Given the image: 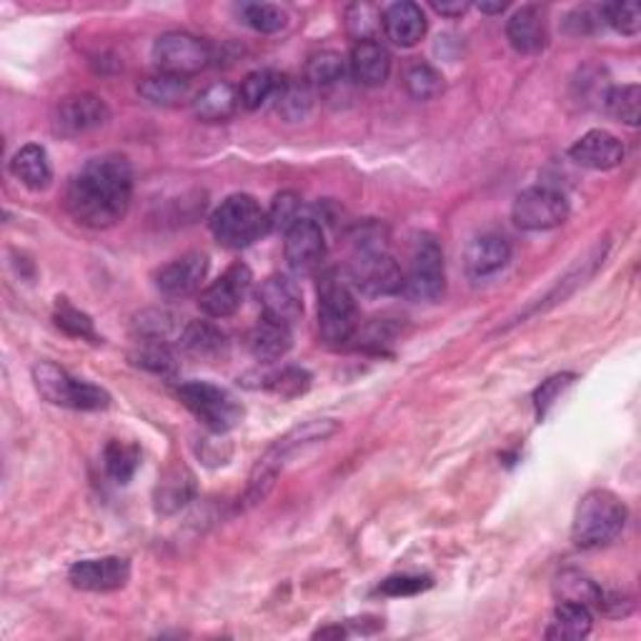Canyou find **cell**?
I'll return each mask as SVG.
<instances>
[{
	"label": "cell",
	"mask_w": 641,
	"mask_h": 641,
	"mask_svg": "<svg viewBox=\"0 0 641 641\" xmlns=\"http://www.w3.org/2000/svg\"><path fill=\"white\" fill-rule=\"evenodd\" d=\"M153 61L161 73L188 78L209 68L213 61V48L209 46V40L191 36V33L171 30L163 33L153 43Z\"/></svg>",
	"instance_id": "cell-9"
},
{
	"label": "cell",
	"mask_w": 641,
	"mask_h": 641,
	"mask_svg": "<svg viewBox=\"0 0 641 641\" xmlns=\"http://www.w3.org/2000/svg\"><path fill=\"white\" fill-rule=\"evenodd\" d=\"M351 278L368 296L404 293V271L386 251L379 234H361L359 251L351 261Z\"/></svg>",
	"instance_id": "cell-4"
},
{
	"label": "cell",
	"mask_w": 641,
	"mask_h": 641,
	"mask_svg": "<svg viewBox=\"0 0 641 641\" xmlns=\"http://www.w3.org/2000/svg\"><path fill=\"white\" fill-rule=\"evenodd\" d=\"M134 199V168L126 155L90 159L65 191V209L80 226L111 228L123 221Z\"/></svg>",
	"instance_id": "cell-1"
},
{
	"label": "cell",
	"mask_w": 641,
	"mask_h": 641,
	"mask_svg": "<svg viewBox=\"0 0 641 641\" xmlns=\"http://www.w3.org/2000/svg\"><path fill=\"white\" fill-rule=\"evenodd\" d=\"M261 386L263 389L274 391L276 397H281V399H296V397H301V393L309 391L311 374L306 372V368L286 366V368H281V372L263 376Z\"/></svg>",
	"instance_id": "cell-36"
},
{
	"label": "cell",
	"mask_w": 641,
	"mask_h": 641,
	"mask_svg": "<svg viewBox=\"0 0 641 641\" xmlns=\"http://www.w3.org/2000/svg\"><path fill=\"white\" fill-rule=\"evenodd\" d=\"M604 105L614 118L627 123V126H637L641 111V90L637 84L609 88L604 96Z\"/></svg>",
	"instance_id": "cell-34"
},
{
	"label": "cell",
	"mask_w": 641,
	"mask_h": 641,
	"mask_svg": "<svg viewBox=\"0 0 641 641\" xmlns=\"http://www.w3.org/2000/svg\"><path fill=\"white\" fill-rule=\"evenodd\" d=\"M556 596L558 602H574V604L589 606V609H599V606H602L604 591L599 589L589 577H583L581 571L569 569L558 574Z\"/></svg>",
	"instance_id": "cell-29"
},
{
	"label": "cell",
	"mask_w": 641,
	"mask_h": 641,
	"mask_svg": "<svg viewBox=\"0 0 641 641\" xmlns=\"http://www.w3.org/2000/svg\"><path fill=\"white\" fill-rule=\"evenodd\" d=\"M180 347L199 359H218L226 353V336L209 320H193L180 331Z\"/></svg>",
	"instance_id": "cell-27"
},
{
	"label": "cell",
	"mask_w": 641,
	"mask_h": 641,
	"mask_svg": "<svg viewBox=\"0 0 641 641\" xmlns=\"http://www.w3.org/2000/svg\"><path fill=\"white\" fill-rule=\"evenodd\" d=\"M359 331V311L349 286L336 271L320 276L318 284V334L328 347H347Z\"/></svg>",
	"instance_id": "cell-5"
},
{
	"label": "cell",
	"mask_w": 641,
	"mask_h": 641,
	"mask_svg": "<svg viewBox=\"0 0 641 641\" xmlns=\"http://www.w3.org/2000/svg\"><path fill=\"white\" fill-rule=\"evenodd\" d=\"M251 268L246 263H234L218 281H213L209 289L201 291L199 306L205 316L228 318L234 316L251 289Z\"/></svg>",
	"instance_id": "cell-12"
},
{
	"label": "cell",
	"mask_w": 641,
	"mask_h": 641,
	"mask_svg": "<svg viewBox=\"0 0 641 641\" xmlns=\"http://www.w3.org/2000/svg\"><path fill=\"white\" fill-rule=\"evenodd\" d=\"M241 105L238 90L231 84H211L203 88L193 101V113L205 123H224L234 116Z\"/></svg>",
	"instance_id": "cell-25"
},
{
	"label": "cell",
	"mask_w": 641,
	"mask_h": 641,
	"mask_svg": "<svg viewBox=\"0 0 641 641\" xmlns=\"http://www.w3.org/2000/svg\"><path fill=\"white\" fill-rule=\"evenodd\" d=\"M431 587L429 577H411V574H401V577H389L381 581L379 594L384 596H416Z\"/></svg>",
	"instance_id": "cell-45"
},
{
	"label": "cell",
	"mask_w": 641,
	"mask_h": 641,
	"mask_svg": "<svg viewBox=\"0 0 641 641\" xmlns=\"http://www.w3.org/2000/svg\"><path fill=\"white\" fill-rule=\"evenodd\" d=\"M343 76H347V65H343L341 55L334 51H320L311 55L306 63V84L311 88L336 86L339 80H343Z\"/></svg>",
	"instance_id": "cell-33"
},
{
	"label": "cell",
	"mask_w": 641,
	"mask_h": 641,
	"mask_svg": "<svg viewBox=\"0 0 641 641\" xmlns=\"http://www.w3.org/2000/svg\"><path fill=\"white\" fill-rule=\"evenodd\" d=\"M134 328L141 341H163L166 343V339L171 334H174V328H176V318L171 316L168 311L148 309V311H143V314L136 316Z\"/></svg>",
	"instance_id": "cell-39"
},
{
	"label": "cell",
	"mask_w": 641,
	"mask_h": 641,
	"mask_svg": "<svg viewBox=\"0 0 641 641\" xmlns=\"http://www.w3.org/2000/svg\"><path fill=\"white\" fill-rule=\"evenodd\" d=\"M349 63L353 80L364 88L384 86L391 76V53L379 40H361L353 46Z\"/></svg>",
	"instance_id": "cell-19"
},
{
	"label": "cell",
	"mask_w": 641,
	"mask_h": 641,
	"mask_svg": "<svg viewBox=\"0 0 641 641\" xmlns=\"http://www.w3.org/2000/svg\"><path fill=\"white\" fill-rule=\"evenodd\" d=\"M211 231L226 249H246L271 231L268 213L249 193H236L213 211Z\"/></svg>",
	"instance_id": "cell-3"
},
{
	"label": "cell",
	"mask_w": 641,
	"mask_h": 641,
	"mask_svg": "<svg viewBox=\"0 0 641 641\" xmlns=\"http://www.w3.org/2000/svg\"><path fill=\"white\" fill-rule=\"evenodd\" d=\"M381 28L391 43L401 48L416 46L426 36V15L416 3H393L381 13Z\"/></svg>",
	"instance_id": "cell-21"
},
{
	"label": "cell",
	"mask_w": 641,
	"mask_h": 641,
	"mask_svg": "<svg viewBox=\"0 0 641 641\" xmlns=\"http://www.w3.org/2000/svg\"><path fill=\"white\" fill-rule=\"evenodd\" d=\"M33 381H36L40 397L55 406L101 411L111 404L109 391L90 381L76 379V376H71L65 368L51 364V361H40V364L33 366Z\"/></svg>",
	"instance_id": "cell-6"
},
{
	"label": "cell",
	"mask_w": 641,
	"mask_h": 641,
	"mask_svg": "<svg viewBox=\"0 0 641 641\" xmlns=\"http://www.w3.org/2000/svg\"><path fill=\"white\" fill-rule=\"evenodd\" d=\"M627 524V506L606 489H594L583 494L574 514L571 541L579 549H599L612 544Z\"/></svg>",
	"instance_id": "cell-2"
},
{
	"label": "cell",
	"mask_w": 641,
	"mask_h": 641,
	"mask_svg": "<svg viewBox=\"0 0 641 641\" xmlns=\"http://www.w3.org/2000/svg\"><path fill=\"white\" fill-rule=\"evenodd\" d=\"M11 174L21 180L23 186H28L30 191H46L53 180V168L48 161V153L43 146L28 143L23 146L11 161Z\"/></svg>",
	"instance_id": "cell-23"
},
{
	"label": "cell",
	"mask_w": 641,
	"mask_h": 641,
	"mask_svg": "<svg viewBox=\"0 0 641 641\" xmlns=\"http://www.w3.org/2000/svg\"><path fill=\"white\" fill-rule=\"evenodd\" d=\"M311 103H314V96H311V86L306 80H303V84H291V80H286L281 93L276 98L278 113L289 123L306 118Z\"/></svg>",
	"instance_id": "cell-35"
},
{
	"label": "cell",
	"mask_w": 641,
	"mask_h": 641,
	"mask_svg": "<svg viewBox=\"0 0 641 641\" xmlns=\"http://www.w3.org/2000/svg\"><path fill=\"white\" fill-rule=\"evenodd\" d=\"M606 23L621 36H637L641 28V11L637 3H609L602 8Z\"/></svg>",
	"instance_id": "cell-42"
},
{
	"label": "cell",
	"mask_w": 641,
	"mask_h": 641,
	"mask_svg": "<svg viewBox=\"0 0 641 641\" xmlns=\"http://www.w3.org/2000/svg\"><path fill=\"white\" fill-rule=\"evenodd\" d=\"M512 218L521 231H552L566 224L569 203L556 188L531 186L516 196Z\"/></svg>",
	"instance_id": "cell-10"
},
{
	"label": "cell",
	"mask_w": 641,
	"mask_h": 641,
	"mask_svg": "<svg viewBox=\"0 0 641 641\" xmlns=\"http://www.w3.org/2000/svg\"><path fill=\"white\" fill-rule=\"evenodd\" d=\"M138 93L153 105H176L188 96V80L168 76V73H159V76L146 78L143 84L138 86Z\"/></svg>",
	"instance_id": "cell-31"
},
{
	"label": "cell",
	"mask_w": 641,
	"mask_h": 641,
	"mask_svg": "<svg viewBox=\"0 0 641 641\" xmlns=\"http://www.w3.org/2000/svg\"><path fill=\"white\" fill-rule=\"evenodd\" d=\"M343 634H347V631H343L341 627H336V629H320V631H316V639H328V637L341 639Z\"/></svg>",
	"instance_id": "cell-48"
},
{
	"label": "cell",
	"mask_w": 641,
	"mask_h": 641,
	"mask_svg": "<svg viewBox=\"0 0 641 641\" xmlns=\"http://www.w3.org/2000/svg\"><path fill=\"white\" fill-rule=\"evenodd\" d=\"M591 609L583 604L574 602H558L554 609V621L549 624L546 637L549 639H564V641H577L589 637L591 631Z\"/></svg>",
	"instance_id": "cell-26"
},
{
	"label": "cell",
	"mask_w": 641,
	"mask_h": 641,
	"mask_svg": "<svg viewBox=\"0 0 641 641\" xmlns=\"http://www.w3.org/2000/svg\"><path fill=\"white\" fill-rule=\"evenodd\" d=\"M55 324H59V328H63L65 334L73 336V339H86L90 343H98L93 320H90V316L84 314V311L71 306L65 299H59V303H55Z\"/></svg>",
	"instance_id": "cell-38"
},
{
	"label": "cell",
	"mask_w": 641,
	"mask_h": 641,
	"mask_svg": "<svg viewBox=\"0 0 641 641\" xmlns=\"http://www.w3.org/2000/svg\"><path fill=\"white\" fill-rule=\"evenodd\" d=\"M301 218V196L293 191L278 193L268 211V226L271 231H289V228Z\"/></svg>",
	"instance_id": "cell-41"
},
{
	"label": "cell",
	"mask_w": 641,
	"mask_h": 641,
	"mask_svg": "<svg viewBox=\"0 0 641 641\" xmlns=\"http://www.w3.org/2000/svg\"><path fill=\"white\" fill-rule=\"evenodd\" d=\"M291 347H293L291 328L276 324V320L261 318L249 334V351L253 353V359L266 361V364L284 359L286 353L291 351Z\"/></svg>",
	"instance_id": "cell-24"
},
{
	"label": "cell",
	"mask_w": 641,
	"mask_h": 641,
	"mask_svg": "<svg viewBox=\"0 0 641 641\" xmlns=\"http://www.w3.org/2000/svg\"><path fill=\"white\" fill-rule=\"evenodd\" d=\"M243 23L259 33H278L286 28V13L278 5L268 3H249L241 8Z\"/></svg>",
	"instance_id": "cell-40"
},
{
	"label": "cell",
	"mask_w": 641,
	"mask_h": 641,
	"mask_svg": "<svg viewBox=\"0 0 641 641\" xmlns=\"http://www.w3.org/2000/svg\"><path fill=\"white\" fill-rule=\"evenodd\" d=\"M508 261H512V246H508L506 238L483 234L468 243L464 256L466 276L474 278V281H487V278L497 276L499 271H504Z\"/></svg>",
	"instance_id": "cell-17"
},
{
	"label": "cell",
	"mask_w": 641,
	"mask_h": 641,
	"mask_svg": "<svg viewBox=\"0 0 641 641\" xmlns=\"http://www.w3.org/2000/svg\"><path fill=\"white\" fill-rule=\"evenodd\" d=\"M209 274V256L199 251L184 253V256L166 263L155 276V286L166 299H186L196 293Z\"/></svg>",
	"instance_id": "cell-15"
},
{
	"label": "cell",
	"mask_w": 641,
	"mask_h": 641,
	"mask_svg": "<svg viewBox=\"0 0 641 641\" xmlns=\"http://www.w3.org/2000/svg\"><path fill=\"white\" fill-rule=\"evenodd\" d=\"M447 289L443 251L431 234L416 236L411 249L409 274L404 276V293L411 301H439Z\"/></svg>",
	"instance_id": "cell-8"
},
{
	"label": "cell",
	"mask_w": 641,
	"mask_h": 641,
	"mask_svg": "<svg viewBox=\"0 0 641 641\" xmlns=\"http://www.w3.org/2000/svg\"><path fill=\"white\" fill-rule=\"evenodd\" d=\"M571 161L579 163L583 168L591 171H612L616 166H621L624 161V146L619 138L609 130H589L583 134L577 143L571 146Z\"/></svg>",
	"instance_id": "cell-18"
},
{
	"label": "cell",
	"mask_w": 641,
	"mask_h": 641,
	"mask_svg": "<svg viewBox=\"0 0 641 641\" xmlns=\"http://www.w3.org/2000/svg\"><path fill=\"white\" fill-rule=\"evenodd\" d=\"M134 361L141 368H146V372L159 376H176L178 372L174 351L163 341H141V349L134 353Z\"/></svg>",
	"instance_id": "cell-37"
},
{
	"label": "cell",
	"mask_w": 641,
	"mask_h": 641,
	"mask_svg": "<svg viewBox=\"0 0 641 641\" xmlns=\"http://www.w3.org/2000/svg\"><path fill=\"white\" fill-rule=\"evenodd\" d=\"M404 86L416 101H431L443 90V78L433 65L416 61L404 71Z\"/></svg>",
	"instance_id": "cell-32"
},
{
	"label": "cell",
	"mask_w": 641,
	"mask_h": 641,
	"mask_svg": "<svg viewBox=\"0 0 641 641\" xmlns=\"http://www.w3.org/2000/svg\"><path fill=\"white\" fill-rule=\"evenodd\" d=\"M178 399L211 431L226 433L243 418V406L231 391L209 381H188L178 386Z\"/></svg>",
	"instance_id": "cell-7"
},
{
	"label": "cell",
	"mask_w": 641,
	"mask_h": 641,
	"mask_svg": "<svg viewBox=\"0 0 641 641\" xmlns=\"http://www.w3.org/2000/svg\"><path fill=\"white\" fill-rule=\"evenodd\" d=\"M571 381H574V374H558L539 386V391L533 393V404H537L539 418L546 416V411L556 404V399L562 397L564 389H569Z\"/></svg>",
	"instance_id": "cell-44"
},
{
	"label": "cell",
	"mask_w": 641,
	"mask_h": 641,
	"mask_svg": "<svg viewBox=\"0 0 641 641\" xmlns=\"http://www.w3.org/2000/svg\"><path fill=\"white\" fill-rule=\"evenodd\" d=\"M130 579V564L123 556L84 558L68 571V581L80 591H116Z\"/></svg>",
	"instance_id": "cell-14"
},
{
	"label": "cell",
	"mask_w": 641,
	"mask_h": 641,
	"mask_svg": "<svg viewBox=\"0 0 641 641\" xmlns=\"http://www.w3.org/2000/svg\"><path fill=\"white\" fill-rule=\"evenodd\" d=\"M349 30L361 40H376V30H381V13L372 5H351L349 8Z\"/></svg>",
	"instance_id": "cell-43"
},
{
	"label": "cell",
	"mask_w": 641,
	"mask_h": 641,
	"mask_svg": "<svg viewBox=\"0 0 641 641\" xmlns=\"http://www.w3.org/2000/svg\"><path fill=\"white\" fill-rule=\"evenodd\" d=\"M105 472L116 483H128L138 472V464H141V451L134 443L113 439L109 447H105Z\"/></svg>",
	"instance_id": "cell-30"
},
{
	"label": "cell",
	"mask_w": 641,
	"mask_h": 641,
	"mask_svg": "<svg viewBox=\"0 0 641 641\" xmlns=\"http://www.w3.org/2000/svg\"><path fill=\"white\" fill-rule=\"evenodd\" d=\"M431 8L439 15H447V18H458V15H464L468 11V3H462V0H447V3H439V0H433Z\"/></svg>",
	"instance_id": "cell-46"
},
{
	"label": "cell",
	"mask_w": 641,
	"mask_h": 641,
	"mask_svg": "<svg viewBox=\"0 0 641 641\" xmlns=\"http://www.w3.org/2000/svg\"><path fill=\"white\" fill-rule=\"evenodd\" d=\"M196 497V476L186 466H171L161 474L159 487H155V508L159 514L171 516L188 506Z\"/></svg>",
	"instance_id": "cell-22"
},
{
	"label": "cell",
	"mask_w": 641,
	"mask_h": 641,
	"mask_svg": "<svg viewBox=\"0 0 641 641\" xmlns=\"http://www.w3.org/2000/svg\"><path fill=\"white\" fill-rule=\"evenodd\" d=\"M286 84L284 76H278L276 71L261 68L253 71L249 76L243 78L241 88H238V98H241V105L249 111H256L261 105H266L268 101H276L278 93Z\"/></svg>",
	"instance_id": "cell-28"
},
{
	"label": "cell",
	"mask_w": 641,
	"mask_h": 641,
	"mask_svg": "<svg viewBox=\"0 0 641 641\" xmlns=\"http://www.w3.org/2000/svg\"><path fill=\"white\" fill-rule=\"evenodd\" d=\"M284 253L293 274H311V271H316L326 259V236L318 221H296L289 231H286Z\"/></svg>",
	"instance_id": "cell-13"
},
{
	"label": "cell",
	"mask_w": 641,
	"mask_h": 641,
	"mask_svg": "<svg viewBox=\"0 0 641 641\" xmlns=\"http://www.w3.org/2000/svg\"><path fill=\"white\" fill-rule=\"evenodd\" d=\"M259 306L263 318L291 328L303 314L299 284L289 276H268L259 289Z\"/></svg>",
	"instance_id": "cell-16"
},
{
	"label": "cell",
	"mask_w": 641,
	"mask_h": 641,
	"mask_svg": "<svg viewBox=\"0 0 641 641\" xmlns=\"http://www.w3.org/2000/svg\"><path fill=\"white\" fill-rule=\"evenodd\" d=\"M479 11L481 13H504L506 11V3H479Z\"/></svg>",
	"instance_id": "cell-47"
},
{
	"label": "cell",
	"mask_w": 641,
	"mask_h": 641,
	"mask_svg": "<svg viewBox=\"0 0 641 641\" xmlns=\"http://www.w3.org/2000/svg\"><path fill=\"white\" fill-rule=\"evenodd\" d=\"M109 118H111V111L103 98H98L93 93L65 96L63 101L55 105L53 130L63 138H78L84 134H90V130L105 126Z\"/></svg>",
	"instance_id": "cell-11"
},
{
	"label": "cell",
	"mask_w": 641,
	"mask_h": 641,
	"mask_svg": "<svg viewBox=\"0 0 641 641\" xmlns=\"http://www.w3.org/2000/svg\"><path fill=\"white\" fill-rule=\"evenodd\" d=\"M506 38L514 46V51L524 55H537L549 43V30L544 13L539 8L526 5L521 11H516L506 23Z\"/></svg>",
	"instance_id": "cell-20"
}]
</instances>
